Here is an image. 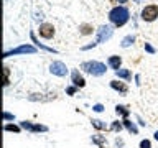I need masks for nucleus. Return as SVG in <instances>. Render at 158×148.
Listing matches in <instances>:
<instances>
[{
    "label": "nucleus",
    "mask_w": 158,
    "mask_h": 148,
    "mask_svg": "<svg viewBox=\"0 0 158 148\" xmlns=\"http://www.w3.org/2000/svg\"><path fill=\"white\" fill-rule=\"evenodd\" d=\"M128 18H130V13H128V10L125 7H122V5H118V7H114L110 12H109V20H110V23L114 27H123Z\"/></svg>",
    "instance_id": "1"
},
{
    "label": "nucleus",
    "mask_w": 158,
    "mask_h": 148,
    "mask_svg": "<svg viewBox=\"0 0 158 148\" xmlns=\"http://www.w3.org/2000/svg\"><path fill=\"white\" fill-rule=\"evenodd\" d=\"M81 69L87 74H92V76H102L106 74L107 68L104 63H99V61H84L81 64Z\"/></svg>",
    "instance_id": "2"
},
{
    "label": "nucleus",
    "mask_w": 158,
    "mask_h": 148,
    "mask_svg": "<svg viewBox=\"0 0 158 148\" xmlns=\"http://www.w3.org/2000/svg\"><path fill=\"white\" fill-rule=\"evenodd\" d=\"M35 53H36V48L31 46V44H20V46H17V48L5 51V53H3V58L17 56V54H35Z\"/></svg>",
    "instance_id": "3"
},
{
    "label": "nucleus",
    "mask_w": 158,
    "mask_h": 148,
    "mask_svg": "<svg viewBox=\"0 0 158 148\" xmlns=\"http://www.w3.org/2000/svg\"><path fill=\"white\" fill-rule=\"evenodd\" d=\"M142 20H143V22H148V23H150V22H155V20H156V17H158V5H147V7L145 8H143L142 10Z\"/></svg>",
    "instance_id": "4"
},
{
    "label": "nucleus",
    "mask_w": 158,
    "mask_h": 148,
    "mask_svg": "<svg viewBox=\"0 0 158 148\" xmlns=\"http://www.w3.org/2000/svg\"><path fill=\"white\" fill-rule=\"evenodd\" d=\"M112 33H114V30H112L110 27H106V25H102V27L97 30V39H96V44L104 43V41H107V39H110V38H112Z\"/></svg>",
    "instance_id": "5"
},
{
    "label": "nucleus",
    "mask_w": 158,
    "mask_h": 148,
    "mask_svg": "<svg viewBox=\"0 0 158 148\" xmlns=\"http://www.w3.org/2000/svg\"><path fill=\"white\" fill-rule=\"evenodd\" d=\"M49 72L54 74V76L64 77L68 74V68H66V64L61 63V61H54V63H51V66H49Z\"/></svg>",
    "instance_id": "6"
},
{
    "label": "nucleus",
    "mask_w": 158,
    "mask_h": 148,
    "mask_svg": "<svg viewBox=\"0 0 158 148\" xmlns=\"http://www.w3.org/2000/svg\"><path fill=\"white\" fill-rule=\"evenodd\" d=\"M20 127L25 128V130H30V132H48V127L46 125H40V123H31V122H20Z\"/></svg>",
    "instance_id": "7"
},
{
    "label": "nucleus",
    "mask_w": 158,
    "mask_h": 148,
    "mask_svg": "<svg viewBox=\"0 0 158 148\" xmlns=\"http://www.w3.org/2000/svg\"><path fill=\"white\" fill-rule=\"evenodd\" d=\"M40 36H43L44 39H51L54 36V27L51 23L40 25Z\"/></svg>",
    "instance_id": "8"
},
{
    "label": "nucleus",
    "mask_w": 158,
    "mask_h": 148,
    "mask_svg": "<svg viewBox=\"0 0 158 148\" xmlns=\"http://www.w3.org/2000/svg\"><path fill=\"white\" fill-rule=\"evenodd\" d=\"M71 79H73V86H76V87H84L86 86V79L79 74L77 69H74V71L71 72Z\"/></svg>",
    "instance_id": "9"
},
{
    "label": "nucleus",
    "mask_w": 158,
    "mask_h": 148,
    "mask_svg": "<svg viewBox=\"0 0 158 148\" xmlns=\"http://www.w3.org/2000/svg\"><path fill=\"white\" fill-rule=\"evenodd\" d=\"M110 87L114 91H118L120 94H127L128 92V87L125 82H118V81H110Z\"/></svg>",
    "instance_id": "10"
},
{
    "label": "nucleus",
    "mask_w": 158,
    "mask_h": 148,
    "mask_svg": "<svg viewBox=\"0 0 158 148\" xmlns=\"http://www.w3.org/2000/svg\"><path fill=\"white\" fill-rule=\"evenodd\" d=\"M120 64H122V58L120 56H110L109 58V66H110L112 69H120Z\"/></svg>",
    "instance_id": "11"
},
{
    "label": "nucleus",
    "mask_w": 158,
    "mask_h": 148,
    "mask_svg": "<svg viewBox=\"0 0 158 148\" xmlns=\"http://www.w3.org/2000/svg\"><path fill=\"white\" fill-rule=\"evenodd\" d=\"M92 143H96L99 148H106L107 145V140L104 135H92Z\"/></svg>",
    "instance_id": "12"
},
{
    "label": "nucleus",
    "mask_w": 158,
    "mask_h": 148,
    "mask_svg": "<svg viewBox=\"0 0 158 148\" xmlns=\"http://www.w3.org/2000/svg\"><path fill=\"white\" fill-rule=\"evenodd\" d=\"M122 123H123V127H125L130 133H133V135H137V133H138V128L135 127V123L130 122L128 118H123V122H122Z\"/></svg>",
    "instance_id": "13"
},
{
    "label": "nucleus",
    "mask_w": 158,
    "mask_h": 148,
    "mask_svg": "<svg viewBox=\"0 0 158 148\" xmlns=\"http://www.w3.org/2000/svg\"><path fill=\"white\" fill-rule=\"evenodd\" d=\"M115 76L120 77V79H125V81H130V79H132V72L128 71V69H117Z\"/></svg>",
    "instance_id": "14"
},
{
    "label": "nucleus",
    "mask_w": 158,
    "mask_h": 148,
    "mask_svg": "<svg viewBox=\"0 0 158 148\" xmlns=\"http://www.w3.org/2000/svg\"><path fill=\"white\" fill-rule=\"evenodd\" d=\"M31 41L36 44V46H40L41 49H44V51H49V53H56V49H53V48H49V46H46V44H43V43H40L38 39H36V36H35V33H31Z\"/></svg>",
    "instance_id": "15"
},
{
    "label": "nucleus",
    "mask_w": 158,
    "mask_h": 148,
    "mask_svg": "<svg viewBox=\"0 0 158 148\" xmlns=\"http://www.w3.org/2000/svg\"><path fill=\"white\" fill-rule=\"evenodd\" d=\"M115 112H117V115H122L123 118H127L128 115H130V110H128L125 105H117L115 107Z\"/></svg>",
    "instance_id": "16"
},
{
    "label": "nucleus",
    "mask_w": 158,
    "mask_h": 148,
    "mask_svg": "<svg viewBox=\"0 0 158 148\" xmlns=\"http://www.w3.org/2000/svg\"><path fill=\"white\" fill-rule=\"evenodd\" d=\"M133 41H135V36H133V35H127L125 38L122 39V48H128L130 46V44H133Z\"/></svg>",
    "instance_id": "17"
},
{
    "label": "nucleus",
    "mask_w": 158,
    "mask_h": 148,
    "mask_svg": "<svg viewBox=\"0 0 158 148\" xmlns=\"http://www.w3.org/2000/svg\"><path fill=\"white\" fill-rule=\"evenodd\" d=\"M79 30H81V35H91L92 33V27L87 23H82L81 27H79Z\"/></svg>",
    "instance_id": "18"
},
{
    "label": "nucleus",
    "mask_w": 158,
    "mask_h": 148,
    "mask_svg": "<svg viewBox=\"0 0 158 148\" xmlns=\"http://www.w3.org/2000/svg\"><path fill=\"white\" fill-rule=\"evenodd\" d=\"M92 125L97 128V130H106V123H102V120H99V118H92Z\"/></svg>",
    "instance_id": "19"
},
{
    "label": "nucleus",
    "mask_w": 158,
    "mask_h": 148,
    "mask_svg": "<svg viewBox=\"0 0 158 148\" xmlns=\"http://www.w3.org/2000/svg\"><path fill=\"white\" fill-rule=\"evenodd\" d=\"M20 130H22V127H18V125H12V123H7V125H5V132H15V133H20Z\"/></svg>",
    "instance_id": "20"
},
{
    "label": "nucleus",
    "mask_w": 158,
    "mask_h": 148,
    "mask_svg": "<svg viewBox=\"0 0 158 148\" xmlns=\"http://www.w3.org/2000/svg\"><path fill=\"white\" fill-rule=\"evenodd\" d=\"M122 128H123V123H120V122H112V125H110V130L112 132H120L122 130Z\"/></svg>",
    "instance_id": "21"
},
{
    "label": "nucleus",
    "mask_w": 158,
    "mask_h": 148,
    "mask_svg": "<svg viewBox=\"0 0 158 148\" xmlns=\"http://www.w3.org/2000/svg\"><path fill=\"white\" fill-rule=\"evenodd\" d=\"M8 74H10V71H8V68H3V86H8Z\"/></svg>",
    "instance_id": "22"
},
{
    "label": "nucleus",
    "mask_w": 158,
    "mask_h": 148,
    "mask_svg": "<svg viewBox=\"0 0 158 148\" xmlns=\"http://www.w3.org/2000/svg\"><path fill=\"white\" fill-rule=\"evenodd\" d=\"M140 148H152L150 140H142V142H140Z\"/></svg>",
    "instance_id": "23"
},
{
    "label": "nucleus",
    "mask_w": 158,
    "mask_h": 148,
    "mask_svg": "<svg viewBox=\"0 0 158 148\" xmlns=\"http://www.w3.org/2000/svg\"><path fill=\"white\" fill-rule=\"evenodd\" d=\"M145 51L150 53V54H153V53H155V48H153L150 43H145Z\"/></svg>",
    "instance_id": "24"
},
{
    "label": "nucleus",
    "mask_w": 158,
    "mask_h": 148,
    "mask_svg": "<svg viewBox=\"0 0 158 148\" xmlns=\"http://www.w3.org/2000/svg\"><path fill=\"white\" fill-rule=\"evenodd\" d=\"M3 118H5V120H13L15 115H13V113H10V112H3Z\"/></svg>",
    "instance_id": "25"
},
{
    "label": "nucleus",
    "mask_w": 158,
    "mask_h": 148,
    "mask_svg": "<svg viewBox=\"0 0 158 148\" xmlns=\"http://www.w3.org/2000/svg\"><path fill=\"white\" fill-rule=\"evenodd\" d=\"M92 110L94 112H102L104 110V105H102V104H96V105L92 107Z\"/></svg>",
    "instance_id": "26"
},
{
    "label": "nucleus",
    "mask_w": 158,
    "mask_h": 148,
    "mask_svg": "<svg viewBox=\"0 0 158 148\" xmlns=\"http://www.w3.org/2000/svg\"><path fill=\"white\" fill-rule=\"evenodd\" d=\"M76 89H77L76 86H71V87H68V89H66V92L69 94V96H74V94H76Z\"/></svg>",
    "instance_id": "27"
},
{
    "label": "nucleus",
    "mask_w": 158,
    "mask_h": 148,
    "mask_svg": "<svg viewBox=\"0 0 158 148\" xmlns=\"http://www.w3.org/2000/svg\"><path fill=\"white\" fill-rule=\"evenodd\" d=\"M117 2H118V3H125L127 0H117Z\"/></svg>",
    "instance_id": "28"
},
{
    "label": "nucleus",
    "mask_w": 158,
    "mask_h": 148,
    "mask_svg": "<svg viewBox=\"0 0 158 148\" xmlns=\"http://www.w3.org/2000/svg\"><path fill=\"white\" fill-rule=\"evenodd\" d=\"M153 137H155V140H158V132H155V135H153Z\"/></svg>",
    "instance_id": "29"
},
{
    "label": "nucleus",
    "mask_w": 158,
    "mask_h": 148,
    "mask_svg": "<svg viewBox=\"0 0 158 148\" xmlns=\"http://www.w3.org/2000/svg\"><path fill=\"white\" fill-rule=\"evenodd\" d=\"M133 2H137V3H140V2H142V0H133Z\"/></svg>",
    "instance_id": "30"
}]
</instances>
